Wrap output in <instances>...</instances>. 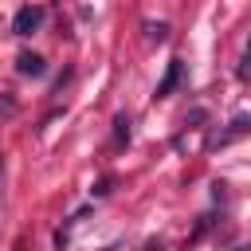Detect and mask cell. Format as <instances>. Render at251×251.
I'll list each match as a JSON object with an SVG mask.
<instances>
[{
	"instance_id": "cell-6",
	"label": "cell",
	"mask_w": 251,
	"mask_h": 251,
	"mask_svg": "<svg viewBox=\"0 0 251 251\" xmlns=\"http://www.w3.org/2000/svg\"><path fill=\"white\" fill-rule=\"evenodd\" d=\"M239 78L251 82V47H247V55H243V63H239Z\"/></svg>"
},
{
	"instance_id": "cell-4",
	"label": "cell",
	"mask_w": 251,
	"mask_h": 251,
	"mask_svg": "<svg viewBox=\"0 0 251 251\" xmlns=\"http://www.w3.org/2000/svg\"><path fill=\"white\" fill-rule=\"evenodd\" d=\"M145 31H149V39H157V43H165V39H169V24H149Z\"/></svg>"
},
{
	"instance_id": "cell-7",
	"label": "cell",
	"mask_w": 251,
	"mask_h": 251,
	"mask_svg": "<svg viewBox=\"0 0 251 251\" xmlns=\"http://www.w3.org/2000/svg\"><path fill=\"white\" fill-rule=\"evenodd\" d=\"M0 114L12 118V114H16V102H12V98H0Z\"/></svg>"
},
{
	"instance_id": "cell-2",
	"label": "cell",
	"mask_w": 251,
	"mask_h": 251,
	"mask_svg": "<svg viewBox=\"0 0 251 251\" xmlns=\"http://www.w3.org/2000/svg\"><path fill=\"white\" fill-rule=\"evenodd\" d=\"M16 71H20V75H27V78H39V75L47 71V63H43L39 55H31V51H24V55L16 59Z\"/></svg>"
},
{
	"instance_id": "cell-5",
	"label": "cell",
	"mask_w": 251,
	"mask_h": 251,
	"mask_svg": "<svg viewBox=\"0 0 251 251\" xmlns=\"http://www.w3.org/2000/svg\"><path fill=\"white\" fill-rule=\"evenodd\" d=\"M114 126H118V129H114V133H118V141H126V137H129V118H126V114H118V122H114Z\"/></svg>"
},
{
	"instance_id": "cell-1",
	"label": "cell",
	"mask_w": 251,
	"mask_h": 251,
	"mask_svg": "<svg viewBox=\"0 0 251 251\" xmlns=\"http://www.w3.org/2000/svg\"><path fill=\"white\" fill-rule=\"evenodd\" d=\"M39 24H43V8L27 4V8H20V12H16L12 31H16V35H31V31H39Z\"/></svg>"
},
{
	"instance_id": "cell-3",
	"label": "cell",
	"mask_w": 251,
	"mask_h": 251,
	"mask_svg": "<svg viewBox=\"0 0 251 251\" xmlns=\"http://www.w3.org/2000/svg\"><path fill=\"white\" fill-rule=\"evenodd\" d=\"M176 82H180V59H173V63H169V71H165V78L157 82V98H169Z\"/></svg>"
}]
</instances>
